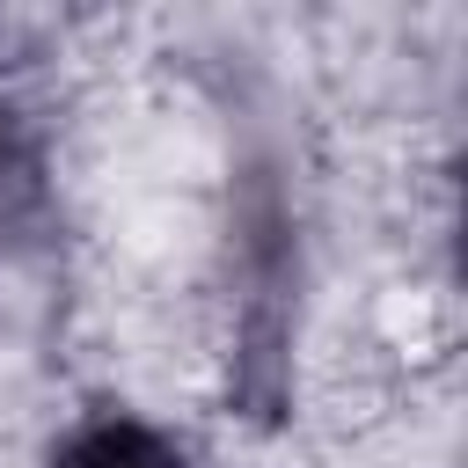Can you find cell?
<instances>
[{"mask_svg":"<svg viewBox=\"0 0 468 468\" xmlns=\"http://www.w3.org/2000/svg\"><path fill=\"white\" fill-rule=\"evenodd\" d=\"M44 468H190V453H183L161 424L110 410V417L73 424V431L51 446V461H44Z\"/></svg>","mask_w":468,"mask_h":468,"instance_id":"obj_1","label":"cell"}]
</instances>
